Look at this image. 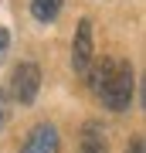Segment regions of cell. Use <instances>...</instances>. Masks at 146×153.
<instances>
[{
    "label": "cell",
    "mask_w": 146,
    "mask_h": 153,
    "mask_svg": "<svg viewBox=\"0 0 146 153\" xmlns=\"http://www.w3.org/2000/svg\"><path fill=\"white\" fill-rule=\"evenodd\" d=\"M92 88L102 95V102H105L112 112H126L129 102H133V88H136L129 61L105 58L102 65L92 71Z\"/></svg>",
    "instance_id": "1"
},
{
    "label": "cell",
    "mask_w": 146,
    "mask_h": 153,
    "mask_svg": "<svg viewBox=\"0 0 146 153\" xmlns=\"http://www.w3.org/2000/svg\"><path fill=\"white\" fill-rule=\"evenodd\" d=\"M38 92H41V68L34 65V61H21V65L14 68V75H10V95H14V102L31 105L34 99H38Z\"/></svg>",
    "instance_id": "2"
},
{
    "label": "cell",
    "mask_w": 146,
    "mask_h": 153,
    "mask_svg": "<svg viewBox=\"0 0 146 153\" xmlns=\"http://www.w3.org/2000/svg\"><path fill=\"white\" fill-rule=\"evenodd\" d=\"M95 58V38H92V21L82 17L75 27V41H71V68L75 71H88Z\"/></svg>",
    "instance_id": "3"
},
{
    "label": "cell",
    "mask_w": 146,
    "mask_h": 153,
    "mask_svg": "<svg viewBox=\"0 0 146 153\" xmlns=\"http://www.w3.org/2000/svg\"><path fill=\"white\" fill-rule=\"evenodd\" d=\"M58 146H61L58 129H54L51 123H38L31 133H27V140H24L21 153H58Z\"/></svg>",
    "instance_id": "4"
},
{
    "label": "cell",
    "mask_w": 146,
    "mask_h": 153,
    "mask_svg": "<svg viewBox=\"0 0 146 153\" xmlns=\"http://www.w3.org/2000/svg\"><path fill=\"white\" fill-rule=\"evenodd\" d=\"M61 4L65 0H31V17L38 24H51V21H58Z\"/></svg>",
    "instance_id": "5"
},
{
    "label": "cell",
    "mask_w": 146,
    "mask_h": 153,
    "mask_svg": "<svg viewBox=\"0 0 146 153\" xmlns=\"http://www.w3.org/2000/svg\"><path fill=\"white\" fill-rule=\"evenodd\" d=\"M78 153H105L99 123H88V126H85V136H82V150H78Z\"/></svg>",
    "instance_id": "6"
},
{
    "label": "cell",
    "mask_w": 146,
    "mask_h": 153,
    "mask_svg": "<svg viewBox=\"0 0 146 153\" xmlns=\"http://www.w3.org/2000/svg\"><path fill=\"white\" fill-rule=\"evenodd\" d=\"M7 51H10V31H7L4 24H0V61L7 58Z\"/></svg>",
    "instance_id": "7"
},
{
    "label": "cell",
    "mask_w": 146,
    "mask_h": 153,
    "mask_svg": "<svg viewBox=\"0 0 146 153\" xmlns=\"http://www.w3.org/2000/svg\"><path fill=\"white\" fill-rule=\"evenodd\" d=\"M4 123H7V92L0 88V129H4Z\"/></svg>",
    "instance_id": "8"
},
{
    "label": "cell",
    "mask_w": 146,
    "mask_h": 153,
    "mask_svg": "<svg viewBox=\"0 0 146 153\" xmlns=\"http://www.w3.org/2000/svg\"><path fill=\"white\" fill-rule=\"evenodd\" d=\"M126 153H143V140H133V143H129V150H126Z\"/></svg>",
    "instance_id": "9"
}]
</instances>
